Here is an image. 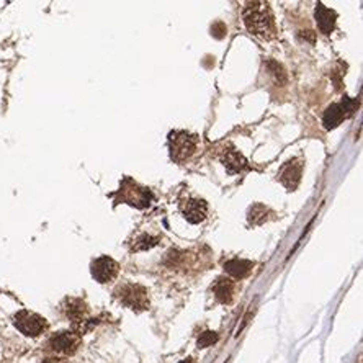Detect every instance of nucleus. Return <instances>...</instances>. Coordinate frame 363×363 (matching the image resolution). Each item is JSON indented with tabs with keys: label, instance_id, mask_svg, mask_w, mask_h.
I'll list each match as a JSON object with an SVG mask.
<instances>
[{
	"label": "nucleus",
	"instance_id": "2eb2a0df",
	"mask_svg": "<svg viewBox=\"0 0 363 363\" xmlns=\"http://www.w3.org/2000/svg\"><path fill=\"white\" fill-rule=\"evenodd\" d=\"M218 339H220V337H218L216 332H213V330H205V332L198 337V347L206 348V347L213 345V343H216Z\"/></svg>",
	"mask_w": 363,
	"mask_h": 363
},
{
	"label": "nucleus",
	"instance_id": "a211bd4d",
	"mask_svg": "<svg viewBox=\"0 0 363 363\" xmlns=\"http://www.w3.org/2000/svg\"><path fill=\"white\" fill-rule=\"evenodd\" d=\"M180 363H195V360H193V358H187V360H182Z\"/></svg>",
	"mask_w": 363,
	"mask_h": 363
},
{
	"label": "nucleus",
	"instance_id": "ddd939ff",
	"mask_svg": "<svg viewBox=\"0 0 363 363\" xmlns=\"http://www.w3.org/2000/svg\"><path fill=\"white\" fill-rule=\"evenodd\" d=\"M254 264L250 260H242V259H233L224 264V270L228 275L234 278H246L247 275L252 272Z\"/></svg>",
	"mask_w": 363,
	"mask_h": 363
},
{
	"label": "nucleus",
	"instance_id": "39448f33",
	"mask_svg": "<svg viewBox=\"0 0 363 363\" xmlns=\"http://www.w3.org/2000/svg\"><path fill=\"white\" fill-rule=\"evenodd\" d=\"M355 106H356V102H355V100H350V98H343L342 103L330 105L329 108L325 110L324 118H322L324 128L325 129L337 128L342 123L343 118H347V116H350L353 113Z\"/></svg>",
	"mask_w": 363,
	"mask_h": 363
},
{
	"label": "nucleus",
	"instance_id": "dca6fc26",
	"mask_svg": "<svg viewBox=\"0 0 363 363\" xmlns=\"http://www.w3.org/2000/svg\"><path fill=\"white\" fill-rule=\"evenodd\" d=\"M159 242L157 237H152V236H146L144 234L142 237H139L136 242H134V250H146V249H151L154 247L155 244Z\"/></svg>",
	"mask_w": 363,
	"mask_h": 363
},
{
	"label": "nucleus",
	"instance_id": "f03ea898",
	"mask_svg": "<svg viewBox=\"0 0 363 363\" xmlns=\"http://www.w3.org/2000/svg\"><path fill=\"white\" fill-rule=\"evenodd\" d=\"M198 147V137L187 131H177L170 134V157L175 162H184L195 154Z\"/></svg>",
	"mask_w": 363,
	"mask_h": 363
},
{
	"label": "nucleus",
	"instance_id": "9d476101",
	"mask_svg": "<svg viewBox=\"0 0 363 363\" xmlns=\"http://www.w3.org/2000/svg\"><path fill=\"white\" fill-rule=\"evenodd\" d=\"M220 159L229 173H239L247 167L246 157L239 151H236V149H224L220 154Z\"/></svg>",
	"mask_w": 363,
	"mask_h": 363
},
{
	"label": "nucleus",
	"instance_id": "9b49d317",
	"mask_svg": "<svg viewBox=\"0 0 363 363\" xmlns=\"http://www.w3.org/2000/svg\"><path fill=\"white\" fill-rule=\"evenodd\" d=\"M335 20H337V14L334 10H330L327 7H324L322 4H317L316 7V22H317V28L321 33L329 35L330 31L335 27Z\"/></svg>",
	"mask_w": 363,
	"mask_h": 363
},
{
	"label": "nucleus",
	"instance_id": "4468645a",
	"mask_svg": "<svg viewBox=\"0 0 363 363\" xmlns=\"http://www.w3.org/2000/svg\"><path fill=\"white\" fill-rule=\"evenodd\" d=\"M64 311H66V316L69 319H72V321H80V319H84L85 312H87V306L82 299H76V298H71L67 299L66 304H64Z\"/></svg>",
	"mask_w": 363,
	"mask_h": 363
},
{
	"label": "nucleus",
	"instance_id": "f8f14e48",
	"mask_svg": "<svg viewBox=\"0 0 363 363\" xmlns=\"http://www.w3.org/2000/svg\"><path fill=\"white\" fill-rule=\"evenodd\" d=\"M213 291H215V296L220 303L223 304H231L234 299V291L236 286L229 278H218L216 283L213 285Z\"/></svg>",
	"mask_w": 363,
	"mask_h": 363
},
{
	"label": "nucleus",
	"instance_id": "1a4fd4ad",
	"mask_svg": "<svg viewBox=\"0 0 363 363\" xmlns=\"http://www.w3.org/2000/svg\"><path fill=\"white\" fill-rule=\"evenodd\" d=\"M301 175H303L301 160L291 159V160H288L283 167H281V170L278 173V180L286 187L288 190H295L299 185V182H301Z\"/></svg>",
	"mask_w": 363,
	"mask_h": 363
},
{
	"label": "nucleus",
	"instance_id": "0eeeda50",
	"mask_svg": "<svg viewBox=\"0 0 363 363\" xmlns=\"http://www.w3.org/2000/svg\"><path fill=\"white\" fill-rule=\"evenodd\" d=\"M180 211L189 223L198 224V223L205 221L206 215H208V205H206L205 200L187 198L180 203Z\"/></svg>",
	"mask_w": 363,
	"mask_h": 363
},
{
	"label": "nucleus",
	"instance_id": "6e6552de",
	"mask_svg": "<svg viewBox=\"0 0 363 363\" xmlns=\"http://www.w3.org/2000/svg\"><path fill=\"white\" fill-rule=\"evenodd\" d=\"M79 345H80V337L76 332H69V330L53 335L51 340H49V347H51L54 352L64 353V355L76 353Z\"/></svg>",
	"mask_w": 363,
	"mask_h": 363
},
{
	"label": "nucleus",
	"instance_id": "20e7f679",
	"mask_svg": "<svg viewBox=\"0 0 363 363\" xmlns=\"http://www.w3.org/2000/svg\"><path fill=\"white\" fill-rule=\"evenodd\" d=\"M14 324L22 334L28 337H38L45 332L48 327V322L45 317L30 311H18L14 316Z\"/></svg>",
	"mask_w": 363,
	"mask_h": 363
},
{
	"label": "nucleus",
	"instance_id": "7ed1b4c3",
	"mask_svg": "<svg viewBox=\"0 0 363 363\" xmlns=\"http://www.w3.org/2000/svg\"><path fill=\"white\" fill-rule=\"evenodd\" d=\"M115 295L124 306H128V308L134 309V311H144L149 308L147 290L141 285L126 283L118 288L115 291Z\"/></svg>",
	"mask_w": 363,
	"mask_h": 363
},
{
	"label": "nucleus",
	"instance_id": "f257e3e1",
	"mask_svg": "<svg viewBox=\"0 0 363 363\" xmlns=\"http://www.w3.org/2000/svg\"><path fill=\"white\" fill-rule=\"evenodd\" d=\"M244 23L247 30L255 36L264 40H272L275 36V23L270 7L264 2L249 4L244 9Z\"/></svg>",
	"mask_w": 363,
	"mask_h": 363
},
{
	"label": "nucleus",
	"instance_id": "f3484780",
	"mask_svg": "<svg viewBox=\"0 0 363 363\" xmlns=\"http://www.w3.org/2000/svg\"><path fill=\"white\" fill-rule=\"evenodd\" d=\"M41 363H62V361L58 360V358H46V360H43Z\"/></svg>",
	"mask_w": 363,
	"mask_h": 363
},
{
	"label": "nucleus",
	"instance_id": "423d86ee",
	"mask_svg": "<svg viewBox=\"0 0 363 363\" xmlns=\"http://www.w3.org/2000/svg\"><path fill=\"white\" fill-rule=\"evenodd\" d=\"M118 272H120V265L108 255H102L92 262V277L98 283H108V281L115 280Z\"/></svg>",
	"mask_w": 363,
	"mask_h": 363
}]
</instances>
